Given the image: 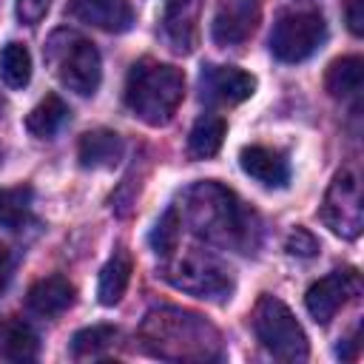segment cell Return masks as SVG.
<instances>
[{
  "label": "cell",
  "instance_id": "6da1fadb",
  "mask_svg": "<svg viewBox=\"0 0 364 364\" xmlns=\"http://www.w3.org/2000/svg\"><path fill=\"white\" fill-rule=\"evenodd\" d=\"M179 222L199 239L216 247L250 253L259 245V216L225 185L196 182L182 193V205H173Z\"/></svg>",
  "mask_w": 364,
  "mask_h": 364
},
{
  "label": "cell",
  "instance_id": "7a4b0ae2",
  "mask_svg": "<svg viewBox=\"0 0 364 364\" xmlns=\"http://www.w3.org/2000/svg\"><path fill=\"white\" fill-rule=\"evenodd\" d=\"M139 344L162 361H219L225 355L219 330L199 313L179 307H154L139 324Z\"/></svg>",
  "mask_w": 364,
  "mask_h": 364
},
{
  "label": "cell",
  "instance_id": "3957f363",
  "mask_svg": "<svg viewBox=\"0 0 364 364\" xmlns=\"http://www.w3.org/2000/svg\"><path fill=\"white\" fill-rule=\"evenodd\" d=\"M185 100L182 68L159 60H139L125 77V105L128 111L151 128L168 125Z\"/></svg>",
  "mask_w": 364,
  "mask_h": 364
},
{
  "label": "cell",
  "instance_id": "277c9868",
  "mask_svg": "<svg viewBox=\"0 0 364 364\" xmlns=\"http://www.w3.org/2000/svg\"><path fill=\"white\" fill-rule=\"evenodd\" d=\"M159 276L182 290L191 293L196 299H208V301H225L233 293V276L230 267L210 250L202 247H185L179 250V245L159 256Z\"/></svg>",
  "mask_w": 364,
  "mask_h": 364
},
{
  "label": "cell",
  "instance_id": "5b68a950",
  "mask_svg": "<svg viewBox=\"0 0 364 364\" xmlns=\"http://www.w3.org/2000/svg\"><path fill=\"white\" fill-rule=\"evenodd\" d=\"M46 63L63 88L77 97H94L102 82V60L97 46L74 28H57L46 43Z\"/></svg>",
  "mask_w": 364,
  "mask_h": 364
},
{
  "label": "cell",
  "instance_id": "8992f818",
  "mask_svg": "<svg viewBox=\"0 0 364 364\" xmlns=\"http://www.w3.org/2000/svg\"><path fill=\"white\" fill-rule=\"evenodd\" d=\"M250 324H253L256 338L273 358L304 361L310 355L307 333L301 330V324L296 321V316L290 313V307L282 299L267 296V293L259 296V301L250 313Z\"/></svg>",
  "mask_w": 364,
  "mask_h": 364
},
{
  "label": "cell",
  "instance_id": "52a82bcc",
  "mask_svg": "<svg viewBox=\"0 0 364 364\" xmlns=\"http://www.w3.org/2000/svg\"><path fill=\"white\" fill-rule=\"evenodd\" d=\"M327 40V23L321 11H282L270 31V54L279 63H301L313 57Z\"/></svg>",
  "mask_w": 364,
  "mask_h": 364
},
{
  "label": "cell",
  "instance_id": "ba28073f",
  "mask_svg": "<svg viewBox=\"0 0 364 364\" xmlns=\"http://www.w3.org/2000/svg\"><path fill=\"white\" fill-rule=\"evenodd\" d=\"M321 222L341 239H355L364 228V205H361V185L353 171H338L324 193L318 208Z\"/></svg>",
  "mask_w": 364,
  "mask_h": 364
},
{
  "label": "cell",
  "instance_id": "9c48e42d",
  "mask_svg": "<svg viewBox=\"0 0 364 364\" xmlns=\"http://www.w3.org/2000/svg\"><path fill=\"white\" fill-rule=\"evenodd\" d=\"M358 293V273L353 267L333 270L313 282L304 293V307L316 324H330V318Z\"/></svg>",
  "mask_w": 364,
  "mask_h": 364
},
{
  "label": "cell",
  "instance_id": "30bf717a",
  "mask_svg": "<svg viewBox=\"0 0 364 364\" xmlns=\"http://www.w3.org/2000/svg\"><path fill=\"white\" fill-rule=\"evenodd\" d=\"M256 91V77L236 65H205L199 74V97L208 105H239Z\"/></svg>",
  "mask_w": 364,
  "mask_h": 364
},
{
  "label": "cell",
  "instance_id": "8fae6325",
  "mask_svg": "<svg viewBox=\"0 0 364 364\" xmlns=\"http://www.w3.org/2000/svg\"><path fill=\"white\" fill-rule=\"evenodd\" d=\"M259 17V0H219V9L210 23V37L216 46H239L256 31Z\"/></svg>",
  "mask_w": 364,
  "mask_h": 364
},
{
  "label": "cell",
  "instance_id": "7c38bea8",
  "mask_svg": "<svg viewBox=\"0 0 364 364\" xmlns=\"http://www.w3.org/2000/svg\"><path fill=\"white\" fill-rule=\"evenodd\" d=\"M202 0H168L162 9V37L176 54H191L199 37Z\"/></svg>",
  "mask_w": 364,
  "mask_h": 364
},
{
  "label": "cell",
  "instance_id": "4fadbf2b",
  "mask_svg": "<svg viewBox=\"0 0 364 364\" xmlns=\"http://www.w3.org/2000/svg\"><path fill=\"white\" fill-rule=\"evenodd\" d=\"M65 11L74 20L108 34H122L134 26V9L128 0H68Z\"/></svg>",
  "mask_w": 364,
  "mask_h": 364
},
{
  "label": "cell",
  "instance_id": "5bb4252c",
  "mask_svg": "<svg viewBox=\"0 0 364 364\" xmlns=\"http://www.w3.org/2000/svg\"><path fill=\"white\" fill-rule=\"evenodd\" d=\"M239 165L250 179H256L264 188H284L290 182V165L282 151L264 145H247L239 151Z\"/></svg>",
  "mask_w": 364,
  "mask_h": 364
},
{
  "label": "cell",
  "instance_id": "9a60e30c",
  "mask_svg": "<svg viewBox=\"0 0 364 364\" xmlns=\"http://www.w3.org/2000/svg\"><path fill=\"white\" fill-rule=\"evenodd\" d=\"M125 154V142L117 131L108 128H94L88 134L80 136L77 145V159L82 168H94V171H108L114 168Z\"/></svg>",
  "mask_w": 364,
  "mask_h": 364
},
{
  "label": "cell",
  "instance_id": "2e32d148",
  "mask_svg": "<svg viewBox=\"0 0 364 364\" xmlns=\"http://www.w3.org/2000/svg\"><path fill=\"white\" fill-rule=\"evenodd\" d=\"M74 296H77V290L65 276H46V279H40L28 287L26 304H28L31 313H37L43 318H51V316L65 313L74 304Z\"/></svg>",
  "mask_w": 364,
  "mask_h": 364
},
{
  "label": "cell",
  "instance_id": "e0dca14e",
  "mask_svg": "<svg viewBox=\"0 0 364 364\" xmlns=\"http://www.w3.org/2000/svg\"><path fill=\"white\" fill-rule=\"evenodd\" d=\"M40 353V338L23 318H0V358L6 361H34Z\"/></svg>",
  "mask_w": 364,
  "mask_h": 364
},
{
  "label": "cell",
  "instance_id": "ac0fdd59",
  "mask_svg": "<svg viewBox=\"0 0 364 364\" xmlns=\"http://www.w3.org/2000/svg\"><path fill=\"white\" fill-rule=\"evenodd\" d=\"M228 134V122L219 114H202L191 134H188V156L191 159H210L219 154Z\"/></svg>",
  "mask_w": 364,
  "mask_h": 364
},
{
  "label": "cell",
  "instance_id": "d6986e66",
  "mask_svg": "<svg viewBox=\"0 0 364 364\" xmlns=\"http://www.w3.org/2000/svg\"><path fill=\"white\" fill-rule=\"evenodd\" d=\"M128 282H131V256L119 247V250L105 262V267L100 270V284H97V299H100V304H105V307L119 304V299H122L125 290H128Z\"/></svg>",
  "mask_w": 364,
  "mask_h": 364
},
{
  "label": "cell",
  "instance_id": "ffe728a7",
  "mask_svg": "<svg viewBox=\"0 0 364 364\" xmlns=\"http://www.w3.org/2000/svg\"><path fill=\"white\" fill-rule=\"evenodd\" d=\"M361 71H364L361 57L333 60L330 68H327V74H324V91L333 100H350V97H355L358 88H361Z\"/></svg>",
  "mask_w": 364,
  "mask_h": 364
},
{
  "label": "cell",
  "instance_id": "44dd1931",
  "mask_svg": "<svg viewBox=\"0 0 364 364\" xmlns=\"http://www.w3.org/2000/svg\"><path fill=\"white\" fill-rule=\"evenodd\" d=\"M65 119H68V105H65L57 94H48L46 100H40V102L28 111V117H26V131L34 134V136H40V139H46V136H54V134L65 125Z\"/></svg>",
  "mask_w": 364,
  "mask_h": 364
},
{
  "label": "cell",
  "instance_id": "7402d4cb",
  "mask_svg": "<svg viewBox=\"0 0 364 364\" xmlns=\"http://www.w3.org/2000/svg\"><path fill=\"white\" fill-rule=\"evenodd\" d=\"M117 327L111 324H94V327H82L80 333H74L71 338V358L82 361V358H100L102 353H108L117 341Z\"/></svg>",
  "mask_w": 364,
  "mask_h": 364
},
{
  "label": "cell",
  "instance_id": "603a6c76",
  "mask_svg": "<svg viewBox=\"0 0 364 364\" xmlns=\"http://www.w3.org/2000/svg\"><path fill=\"white\" fill-rule=\"evenodd\" d=\"M0 77L9 88H26L31 82V54L23 43H6L0 51Z\"/></svg>",
  "mask_w": 364,
  "mask_h": 364
},
{
  "label": "cell",
  "instance_id": "cb8c5ba5",
  "mask_svg": "<svg viewBox=\"0 0 364 364\" xmlns=\"http://www.w3.org/2000/svg\"><path fill=\"white\" fill-rule=\"evenodd\" d=\"M31 210V188L17 185V188H0V228L17 230L26 225Z\"/></svg>",
  "mask_w": 364,
  "mask_h": 364
},
{
  "label": "cell",
  "instance_id": "d4e9b609",
  "mask_svg": "<svg viewBox=\"0 0 364 364\" xmlns=\"http://www.w3.org/2000/svg\"><path fill=\"white\" fill-rule=\"evenodd\" d=\"M179 236H182L179 213H176V208H168V210L159 216V222L154 225L148 242H151V247H154L156 256H165V253H171V250L179 245Z\"/></svg>",
  "mask_w": 364,
  "mask_h": 364
},
{
  "label": "cell",
  "instance_id": "484cf974",
  "mask_svg": "<svg viewBox=\"0 0 364 364\" xmlns=\"http://www.w3.org/2000/svg\"><path fill=\"white\" fill-rule=\"evenodd\" d=\"M284 247H287V253H290V256L310 259V256H316V253H318V239H316L307 228H296V230H290V236H287Z\"/></svg>",
  "mask_w": 364,
  "mask_h": 364
},
{
  "label": "cell",
  "instance_id": "4316f807",
  "mask_svg": "<svg viewBox=\"0 0 364 364\" xmlns=\"http://www.w3.org/2000/svg\"><path fill=\"white\" fill-rule=\"evenodd\" d=\"M51 9V0H17V17L26 26H37Z\"/></svg>",
  "mask_w": 364,
  "mask_h": 364
},
{
  "label": "cell",
  "instance_id": "83f0119b",
  "mask_svg": "<svg viewBox=\"0 0 364 364\" xmlns=\"http://www.w3.org/2000/svg\"><path fill=\"white\" fill-rule=\"evenodd\" d=\"M344 17H347V26L355 37L364 34V0H347L344 6Z\"/></svg>",
  "mask_w": 364,
  "mask_h": 364
},
{
  "label": "cell",
  "instance_id": "f1b7e54d",
  "mask_svg": "<svg viewBox=\"0 0 364 364\" xmlns=\"http://www.w3.org/2000/svg\"><path fill=\"white\" fill-rule=\"evenodd\" d=\"M11 273H14V256L6 245H0V296L11 282Z\"/></svg>",
  "mask_w": 364,
  "mask_h": 364
},
{
  "label": "cell",
  "instance_id": "f546056e",
  "mask_svg": "<svg viewBox=\"0 0 364 364\" xmlns=\"http://www.w3.org/2000/svg\"><path fill=\"white\" fill-rule=\"evenodd\" d=\"M3 108H6V102H3V97H0V111H3Z\"/></svg>",
  "mask_w": 364,
  "mask_h": 364
}]
</instances>
